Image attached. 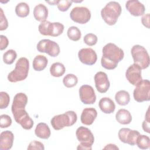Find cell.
Returning a JSON list of instances; mask_svg holds the SVG:
<instances>
[{
    "instance_id": "obj_28",
    "label": "cell",
    "mask_w": 150,
    "mask_h": 150,
    "mask_svg": "<svg viewBox=\"0 0 150 150\" xmlns=\"http://www.w3.org/2000/svg\"><path fill=\"white\" fill-rule=\"evenodd\" d=\"M29 6L25 2H20L15 7V13L16 15L20 18L26 17L29 15Z\"/></svg>"
},
{
    "instance_id": "obj_20",
    "label": "cell",
    "mask_w": 150,
    "mask_h": 150,
    "mask_svg": "<svg viewBox=\"0 0 150 150\" xmlns=\"http://www.w3.org/2000/svg\"><path fill=\"white\" fill-rule=\"evenodd\" d=\"M98 106L100 110L105 114H111L115 109V105L114 101L108 97H103L98 102Z\"/></svg>"
},
{
    "instance_id": "obj_12",
    "label": "cell",
    "mask_w": 150,
    "mask_h": 150,
    "mask_svg": "<svg viewBox=\"0 0 150 150\" xmlns=\"http://www.w3.org/2000/svg\"><path fill=\"white\" fill-rule=\"evenodd\" d=\"M140 133L137 130H132L127 128H121L118 133L120 140L125 144L134 146L136 144V141Z\"/></svg>"
},
{
    "instance_id": "obj_9",
    "label": "cell",
    "mask_w": 150,
    "mask_h": 150,
    "mask_svg": "<svg viewBox=\"0 0 150 150\" xmlns=\"http://www.w3.org/2000/svg\"><path fill=\"white\" fill-rule=\"evenodd\" d=\"M37 50L41 53H45L50 56L54 57L60 53V47L54 41L50 39L40 40L37 44Z\"/></svg>"
},
{
    "instance_id": "obj_34",
    "label": "cell",
    "mask_w": 150,
    "mask_h": 150,
    "mask_svg": "<svg viewBox=\"0 0 150 150\" xmlns=\"http://www.w3.org/2000/svg\"><path fill=\"white\" fill-rule=\"evenodd\" d=\"M97 37L93 33H88L83 38L84 42L88 46H92L95 45L97 42Z\"/></svg>"
},
{
    "instance_id": "obj_32",
    "label": "cell",
    "mask_w": 150,
    "mask_h": 150,
    "mask_svg": "<svg viewBox=\"0 0 150 150\" xmlns=\"http://www.w3.org/2000/svg\"><path fill=\"white\" fill-rule=\"evenodd\" d=\"M16 57V52L13 49H9L4 53L3 61L5 64H11L14 62Z\"/></svg>"
},
{
    "instance_id": "obj_25",
    "label": "cell",
    "mask_w": 150,
    "mask_h": 150,
    "mask_svg": "<svg viewBox=\"0 0 150 150\" xmlns=\"http://www.w3.org/2000/svg\"><path fill=\"white\" fill-rule=\"evenodd\" d=\"M47 63L48 60L46 56L43 55H38L33 60V68L36 71H42L46 68Z\"/></svg>"
},
{
    "instance_id": "obj_42",
    "label": "cell",
    "mask_w": 150,
    "mask_h": 150,
    "mask_svg": "<svg viewBox=\"0 0 150 150\" xmlns=\"http://www.w3.org/2000/svg\"><path fill=\"white\" fill-rule=\"evenodd\" d=\"M103 149H119L118 147H117L115 144H109L108 145H107Z\"/></svg>"
},
{
    "instance_id": "obj_13",
    "label": "cell",
    "mask_w": 150,
    "mask_h": 150,
    "mask_svg": "<svg viewBox=\"0 0 150 150\" xmlns=\"http://www.w3.org/2000/svg\"><path fill=\"white\" fill-rule=\"evenodd\" d=\"M81 101L84 104H93L96 101V96L93 88L89 85H83L79 88Z\"/></svg>"
},
{
    "instance_id": "obj_24",
    "label": "cell",
    "mask_w": 150,
    "mask_h": 150,
    "mask_svg": "<svg viewBox=\"0 0 150 150\" xmlns=\"http://www.w3.org/2000/svg\"><path fill=\"white\" fill-rule=\"evenodd\" d=\"M115 119L121 124H129L132 121V115L129 111L122 108L120 109L116 113Z\"/></svg>"
},
{
    "instance_id": "obj_17",
    "label": "cell",
    "mask_w": 150,
    "mask_h": 150,
    "mask_svg": "<svg viewBox=\"0 0 150 150\" xmlns=\"http://www.w3.org/2000/svg\"><path fill=\"white\" fill-rule=\"evenodd\" d=\"M127 10L134 16L144 15L145 11L144 5L138 0H129L125 4Z\"/></svg>"
},
{
    "instance_id": "obj_7",
    "label": "cell",
    "mask_w": 150,
    "mask_h": 150,
    "mask_svg": "<svg viewBox=\"0 0 150 150\" xmlns=\"http://www.w3.org/2000/svg\"><path fill=\"white\" fill-rule=\"evenodd\" d=\"M39 33L44 36L56 37L64 30V25L60 22H50L47 21L42 22L38 27Z\"/></svg>"
},
{
    "instance_id": "obj_22",
    "label": "cell",
    "mask_w": 150,
    "mask_h": 150,
    "mask_svg": "<svg viewBox=\"0 0 150 150\" xmlns=\"http://www.w3.org/2000/svg\"><path fill=\"white\" fill-rule=\"evenodd\" d=\"M28 103V97L23 93H17L13 97L11 110L18 108H25Z\"/></svg>"
},
{
    "instance_id": "obj_29",
    "label": "cell",
    "mask_w": 150,
    "mask_h": 150,
    "mask_svg": "<svg viewBox=\"0 0 150 150\" xmlns=\"http://www.w3.org/2000/svg\"><path fill=\"white\" fill-rule=\"evenodd\" d=\"M136 144L141 149H148L150 146V139L146 135L139 134L137 138Z\"/></svg>"
},
{
    "instance_id": "obj_38",
    "label": "cell",
    "mask_w": 150,
    "mask_h": 150,
    "mask_svg": "<svg viewBox=\"0 0 150 150\" xmlns=\"http://www.w3.org/2000/svg\"><path fill=\"white\" fill-rule=\"evenodd\" d=\"M27 149L29 150H31V149L44 150L45 146H44V145L42 142H40L39 141H33L29 143Z\"/></svg>"
},
{
    "instance_id": "obj_5",
    "label": "cell",
    "mask_w": 150,
    "mask_h": 150,
    "mask_svg": "<svg viewBox=\"0 0 150 150\" xmlns=\"http://www.w3.org/2000/svg\"><path fill=\"white\" fill-rule=\"evenodd\" d=\"M76 135L80 144L77 146V149L91 150L92 145L94 142V137L91 131L85 127H79L76 131Z\"/></svg>"
},
{
    "instance_id": "obj_27",
    "label": "cell",
    "mask_w": 150,
    "mask_h": 150,
    "mask_svg": "<svg viewBox=\"0 0 150 150\" xmlns=\"http://www.w3.org/2000/svg\"><path fill=\"white\" fill-rule=\"evenodd\" d=\"M66 71L64 66L60 63L56 62L52 64L50 67V74L55 77H59L63 76Z\"/></svg>"
},
{
    "instance_id": "obj_21",
    "label": "cell",
    "mask_w": 150,
    "mask_h": 150,
    "mask_svg": "<svg viewBox=\"0 0 150 150\" xmlns=\"http://www.w3.org/2000/svg\"><path fill=\"white\" fill-rule=\"evenodd\" d=\"M33 16L38 21L42 22L46 21L48 16V9L47 7L42 4L36 5L33 9Z\"/></svg>"
},
{
    "instance_id": "obj_43",
    "label": "cell",
    "mask_w": 150,
    "mask_h": 150,
    "mask_svg": "<svg viewBox=\"0 0 150 150\" xmlns=\"http://www.w3.org/2000/svg\"><path fill=\"white\" fill-rule=\"evenodd\" d=\"M58 1H59V0H57V1H46V2L47 3L51 5H57V3H58Z\"/></svg>"
},
{
    "instance_id": "obj_16",
    "label": "cell",
    "mask_w": 150,
    "mask_h": 150,
    "mask_svg": "<svg viewBox=\"0 0 150 150\" xmlns=\"http://www.w3.org/2000/svg\"><path fill=\"white\" fill-rule=\"evenodd\" d=\"M94 82L96 89L100 93H105L109 89L110 83L107 74L98 71L94 76Z\"/></svg>"
},
{
    "instance_id": "obj_1",
    "label": "cell",
    "mask_w": 150,
    "mask_h": 150,
    "mask_svg": "<svg viewBox=\"0 0 150 150\" xmlns=\"http://www.w3.org/2000/svg\"><path fill=\"white\" fill-rule=\"evenodd\" d=\"M103 56L101 59V66L107 70H113L124 56L122 49L112 43H108L103 48Z\"/></svg>"
},
{
    "instance_id": "obj_11",
    "label": "cell",
    "mask_w": 150,
    "mask_h": 150,
    "mask_svg": "<svg viewBox=\"0 0 150 150\" xmlns=\"http://www.w3.org/2000/svg\"><path fill=\"white\" fill-rule=\"evenodd\" d=\"M15 121L26 130L30 129L33 125V121L29 117L25 108L11 110Z\"/></svg>"
},
{
    "instance_id": "obj_10",
    "label": "cell",
    "mask_w": 150,
    "mask_h": 150,
    "mask_svg": "<svg viewBox=\"0 0 150 150\" xmlns=\"http://www.w3.org/2000/svg\"><path fill=\"white\" fill-rule=\"evenodd\" d=\"M71 19L74 22L84 24L87 23L91 18L90 10L84 6H76L72 9L70 13Z\"/></svg>"
},
{
    "instance_id": "obj_14",
    "label": "cell",
    "mask_w": 150,
    "mask_h": 150,
    "mask_svg": "<svg viewBox=\"0 0 150 150\" xmlns=\"http://www.w3.org/2000/svg\"><path fill=\"white\" fill-rule=\"evenodd\" d=\"M141 70V68L135 63L131 64L127 69L125 72V77L129 83L136 86L142 80Z\"/></svg>"
},
{
    "instance_id": "obj_4",
    "label": "cell",
    "mask_w": 150,
    "mask_h": 150,
    "mask_svg": "<svg viewBox=\"0 0 150 150\" xmlns=\"http://www.w3.org/2000/svg\"><path fill=\"white\" fill-rule=\"evenodd\" d=\"M77 120L76 113L73 111H68L64 114L54 116L50 123L55 130H60L65 127H70L74 125Z\"/></svg>"
},
{
    "instance_id": "obj_6",
    "label": "cell",
    "mask_w": 150,
    "mask_h": 150,
    "mask_svg": "<svg viewBox=\"0 0 150 150\" xmlns=\"http://www.w3.org/2000/svg\"><path fill=\"white\" fill-rule=\"evenodd\" d=\"M134 63L138 64L141 69H145L149 65V56L144 47L139 45L132 46L131 50Z\"/></svg>"
},
{
    "instance_id": "obj_37",
    "label": "cell",
    "mask_w": 150,
    "mask_h": 150,
    "mask_svg": "<svg viewBox=\"0 0 150 150\" xmlns=\"http://www.w3.org/2000/svg\"><path fill=\"white\" fill-rule=\"evenodd\" d=\"M0 30L2 31L7 29L8 26V22L1 8H0Z\"/></svg>"
},
{
    "instance_id": "obj_3",
    "label": "cell",
    "mask_w": 150,
    "mask_h": 150,
    "mask_svg": "<svg viewBox=\"0 0 150 150\" xmlns=\"http://www.w3.org/2000/svg\"><path fill=\"white\" fill-rule=\"evenodd\" d=\"M120 4L115 1L107 3L101 11V15L104 22L108 25L112 26L116 23L118 17L121 13Z\"/></svg>"
},
{
    "instance_id": "obj_23",
    "label": "cell",
    "mask_w": 150,
    "mask_h": 150,
    "mask_svg": "<svg viewBox=\"0 0 150 150\" xmlns=\"http://www.w3.org/2000/svg\"><path fill=\"white\" fill-rule=\"evenodd\" d=\"M35 134L40 138L47 139L50 137L51 132L49 126L46 123L40 122L36 127Z\"/></svg>"
},
{
    "instance_id": "obj_31",
    "label": "cell",
    "mask_w": 150,
    "mask_h": 150,
    "mask_svg": "<svg viewBox=\"0 0 150 150\" xmlns=\"http://www.w3.org/2000/svg\"><path fill=\"white\" fill-rule=\"evenodd\" d=\"M78 82V79L76 76L73 74H67L63 79V83L64 86L67 88H71L74 87Z\"/></svg>"
},
{
    "instance_id": "obj_36",
    "label": "cell",
    "mask_w": 150,
    "mask_h": 150,
    "mask_svg": "<svg viewBox=\"0 0 150 150\" xmlns=\"http://www.w3.org/2000/svg\"><path fill=\"white\" fill-rule=\"evenodd\" d=\"M12 124L11 118L6 114H2L0 116V127L1 128H8Z\"/></svg>"
},
{
    "instance_id": "obj_18",
    "label": "cell",
    "mask_w": 150,
    "mask_h": 150,
    "mask_svg": "<svg viewBox=\"0 0 150 150\" xmlns=\"http://www.w3.org/2000/svg\"><path fill=\"white\" fill-rule=\"evenodd\" d=\"M14 140V135L11 131H5L0 134V149L9 150L12 145Z\"/></svg>"
},
{
    "instance_id": "obj_35",
    "label": "cell",
    "mask_w": 150,
    "mask_h": 150,
    "mask_svg": "<svg viewBox=\"0 0 150 150\" xmlns=\"http://www.w3.org/2000/svg\"><path fill=\"white\" fill-rule=\"evenodd\" d=\"M73 1L71 0H59L57 4V8L62 12L67 11L71 6Z\"/></svg>"
},
{
    "instance_id": "obj_30",
    "label": "cell",
    "mask_w": 150,
    "mask_h": 150,
    "mask_svg": "<svg viewBox=\"0 0 150 150\" xmlns=\"http://www.w3.org/2000/svg\"><path fill=\"white\" fill-rule=\"evenodd\" d=\"M67 36L69 39L73 41H78L81 38V32L80 29L74 26H70L67 30Z\"/></svg>"
},
{
    "instance_id": "obj_40",
    "label": "cell",
    "mask_w": 150,
    "mask_h": 150,
    "mask_svg": "<svg viewBox=\"0 0 150 150\" xmlns=\"http://www.w3.org/2000/svg\"><path fill=\"white\" fill-rule=\"evenodd\" d=\"M0 39H1V43H0V50H3L5 49L8 44H9V41L6 36L4 35H1L0 36Z\"/></svg>"
},
{
    "instance_id": "obj_26",
    "label": "cell",
    "mask_w": 150,
    "mask_h": 150,
    "mask_svg": "<svg viewBox=\"0 0 150 150\" xmlns=\"http://www.w3.org/2000/svg\"><path fill=\"white\" fill-rule=\"evenodd\" d=\"M115 100L118 104L120 105H126L130 101V96L128 91L120 90L116 93Z\"/></svg>"
},
{
    "instance_id": "obj_8",
    "label": "cell",
    "mask_w": 150,
    "mask_h": 150,
    "mask_svg": "<svg viewBox=\"0 0 150 150\" xmlns=\"http://www.w3.org/2000/svg\"><path fill=\"white\" fill-rule=\"evenodd\" d=\"M150 82L148 80H142L135 88L133 93L134 100L139 103L150 100Z\"/></svg>"
},
{
    "instance_id": "obj_15",
    "label": "cell",
    "mask_w": 150,
    "mask_h": 150,
    "mask_svg": "<svg viewBox=\"0 0 150 150\" xmlns=\"http://www.w3.org/2000/svg\"><path fill=\"white\" fill-rule=\"evenodd\" d=\"M78 57L82 63L89 66L95 64L97 60V54L91 48L80 49L78 53Z\"/></svg>"
},
{
    "instance_id": "obj_39",
    "label": "cell",
    "mask_w": 150,
    "mask_h": 150,
    "mask_svg": "<svg viewBox=\"0 0 150 150\" xmlns=\"http://www.w3.org/2000/svg\"><path fill=\"white\" fill-rule=\"evenodd\" d=\"M149 122H150V120H149V108H148L145 116V120L143 121L142 124L143 130L148 134L150 133Z\"/></svg>"
},
{
    "instance_id": "obj_41",
    "label": "cell",
    "mask_w": 150,
    "mask_h": 150,
    "mask_svg": "<svg viewBox=\"0 0 150 150\" xmlns=\"http://www.w3.org/2000/svg\"><path fill=\"white\" fill-rule=\"evenodd\" d=\"M142 25L147 28H149V14L147 13L144 15L141 18Z\"/></svg>"
},
{
    "instance_id": "obj_33",
    "label": "cell",
    "mask_w": 150,
    "mask_h": 150,
    "mask_svg": "<svg viewBox=\"0 0 150 150\" xmlns=\"http://www.w3.org/2000/svg\"><path fill=\"white\" fill-rule=\"evenodd\" d=\"M10 101L8 94L5 91L0 92V108L5 109L7 108Z\"/></svg>"
},
{
    "instance_id": "obj_2",
    "label": "cell",
    "mask_w": 150,
    "mask_h": 150,
    "mask_svg": "<svg viewBox=\"0 0 150 150\" xmlns=\"http://www.w3.org/2000/svg\"><path fill=\"white\" fill-rule=\"evenodd\" d=\"M29 62L27 58H19L15 64V68L8 75V80L12 83H16L25 80L28 75Z\"/></svg>"
},
{
    "instance_id": "obj_19",
    "label": "cell",
    "mask_w": 150,
    "mask_h": 150,
    "mask_svg": "<svg viewBox=\"0 0 150 150\" xmlns=\"http://www.w3.org/2000/svg\"><path fill=\"white\" fill-rule=\"evenodd\" d=\"M97 116V112L95 108L93 107L86 108L82 111L80 120L82 124L86 125H90L93 123Z\"/></svg>"
}]
</instances>
